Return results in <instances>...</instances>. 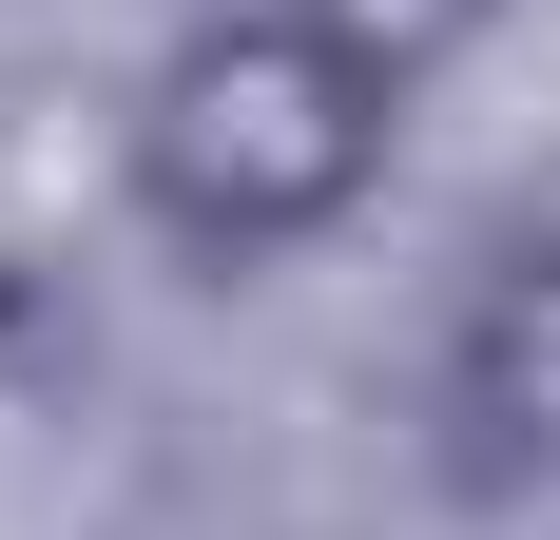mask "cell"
I'll return each mask as SVG.
<instances>
[{
    "instance_id": "2",
    "label": "cell",
    "mask_w": 560,
    "mask_h": 540,
    "mask_svg": "<svg viewBox=\"0 0 560 540\" xmlns=\"http://www.w3.org/2000/svg\"><path fill=\"white\" fill-rule=\"evenodd\" d=\"M445 406L503 483H560V232H503L445 328Z\"/></svg>"
},
{
    "instance_id": "1",
    "label": "cell",
    "mask_w": 560,
    "mask_h": 540,
    "mask_svg": "<svg viewBox=\"0 0 560 540\" xmlns=\"http://www.w3.org/2000/svg\"><path fill=\"white\" fill-rule=\"evenodd\" d=\"M387 136H406V78H368L310 0L290 20H194L136 97V193H155L174 251L252 270V251H310L387 174Z\"/></svg>"
},
{
    "instance_id": "3",
    "label": "cell",
    "mask_w": 560,
    "mask_h": 540,
    "mask_svg": "<svg viewBox=\"0 0 560 540\" xmlns=\"http://www.w3.org/2000/svg\"><path fill=\"white\" fill-rule=\"evenodd\" d=\"M310 20H329V39L368 58V78H406V97H425V78H445V58L483 39L503 0H310Z\"/></svg>"
}]
</instances>
